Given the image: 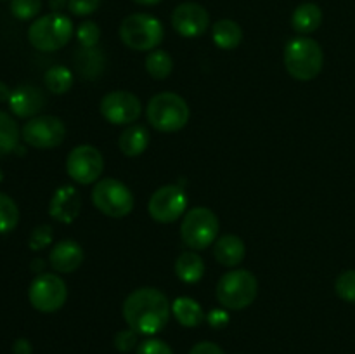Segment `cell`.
Returning a JSON list of instances; mask_svg holds the SVG:
<instances>
[{
  "label": "cell",
  "mask_w": 355,
  "mask_h": 354,
  "mask_svg": "<svg viewBox=\"0 0 355 354\" xmlns=\"http://www.w3.org/2000/svg\"><path fill=\"white\" fill-rule=\"evenodd\" d=\"M215 259L225 267H234L245 260L246 246L239 236L224 235L215 242L214 246Z\"/></svg>",
  "instance_id": "cell-18"
},
{
  "label": "cell",
  "mask_w": 355,
  "mask_h": 354,
  "mask_svg": "<svg viewBox=\"0 0 355 354\" xmlns=\"http://www.w3.org/2000/svg\"><path fill=\"white\" fill-rule=\"evenodd\" d=\"M324 65L322 49L314 38L305 35L291 38L284 47V66L290 76L300 82L314 80Z\"/></svg>",
  "instance_id": "cell-2"
},
{
  "label": "cell",
  "mask_w": 355,
  "mask_h": 354,
  "mask_svg": "<svg viewBox=\"0 0 355 354\" xmlns=\"http://www.w3.org/2000/svg\"><path fill=\"white\" fill-rule=\"evenodd\" d=\"M80 210H82V198H80V193L75 186L64 184V186L58 187L55 193L52 194L49 215L55 221L71 224L80 215Z\"/></svg>",
  "instance_id": "cell-15"
},
{
  "label": "cell",
  "mask_w": 355,
  "mask_h": 354,
  "mask_svg": "<svg viewBox=\"0 0 355 354\" xmlns=\"http://www.w3.org/2000/svg\"><path fill=\"white\" fill-rule=\"evenodd\" d=\"M218 219L210 208L196 207L186 214L180 224V238L191 250H203L217 242Z\"/></svg>",
  "instance_id": "cell-7"
},
{
  "label": "cell",
  "mask_w": 355,
  "mask_h": 354,
  "mask_svg": "<svg viewBox=\"0 0 355 354\" xmlns=\"http://www.w3.org/2000/svg\"><path fill=\"white\" fill-rule=\"evenodd\" d=\"M49 260H51V266L58 273H75L83 262V250L80 243L73 242V239H62V242L55 243L52 246L51 253H49Z\"/></svg>",
  "instance_id": "cell-17"
},
{
  "label": "cell",
  "mask_w": 355,
  "mask_h": 354,
  "mask_svg": "<svg viewBox=\"0 0 355 354\" xmlns=\"http://www.w3.org/2000/svg\"><path fill=\"white\" fill-rule=\"evenodd\" d=\"M148 120L156 130L172 132L180 130L189 121V106L186 101L175 92H159L148 103L146 108Z\"/></svg>",
  "instance_id": "cell-4"
},
{
  "label": "cell",
  "mask_w": 355,
  "mask_h": 354,
  "mask_svg": "<svg viewBox=\"0 0 355 354\" xmlns=\"http://www.w3.org/2000/svg\"><path fill=\"white\" fill-rule=\"evenodd\" d=\"M52 243V228L49 224H42L31 231L30 236V248L42 250Z\"/></svg>",
  "instance_id": "cell-32"
},
{
  "label": "cell",
  "mask_w": 355,
  "mask_h": 354,
  "mask_svg": "<svg viewBox=\"0 0 355 354\" xmlns=\"http://www.w3.org/2000/svg\"><path fill=\"white\" fill-rule=\"evenodd\" d=\"M28 298L37 311L54 312L64 305L68 298V288L64 280L58 274L42 273L31 281Z\"/></svg>",
  "instance_id": "cell-10"
},
{
  "label": "cell",
  "mask_w": 355,
  "mask_h": 354,
  "mask_svg": "<svg viewBox=\"0 0 355 354\" xmlns=\"http://www.w3.org/2000/svg\"><path fill=\"white\" fill-rule=\"evenodd\" d=\"M101 6V0H68V9L73 16H90Z\"/></svg>",
  "instance_id": "cell-34"
},
{
  "label": "cell",
  "mask_w": 355,
  "mask_h": 354,
  "mask_svg": "<svg viewBox=\"0 0 355 354\" xmlns=\"http://www.w3.org/2000/svg\"><path fill=\"white\" fill-rule=\"evenodd\" d=\"M259 294V281L246 269L225 273L217 283V298L224 307L241 311L248 307Z\"/></svg>",
  "instance_id": "cell-6"
},
{
  "label": "cell",
  "mask_w": 355,
  "mask_h": 354,
  "mask_svg": "<svg viewBox=\"0 0 355 354\" xmlns=\"http://www.w3.org/2000/svg\"><path fill=\"white\" fill-rule=\"evenodd\" d=\"M149 141H151V135H149L148 128L144 125H130L128 128H125L120 135V146L121 153L127 156H139L148 149Z\"/></svg>",
  "instance_id": "cell-21"
},
{
  "label": "cell",
  "mask_w": 355,
  "mask_h": 354,
  "mask_svg": "<svg viewBox=\"0 0 355 354\" xmlns=\"http://www.w3.org/2000/svg\"><path fill=\"white\" fill-rule=\"evenodd\" d=\"M75 68L83 78L94 80L103 73L104 65H106V58H104L103 51L97 47H82L80 51H76L75 58Z\"/></svg>",
  "instance_id": "cell-19"
},
{
  "label": "cell",
  "mask_w": 355,
  "mask_h": 354,
  "mask_svg": "<svg viewBox=\"0 0 355 354\" xmlns=\"http://www.w3.org/2000/svg\"><path fill=\"white\" fill-rule=\"evenodd\" d=\"M42 10V0H10V12L16 19L30 21Z\"/></svg>",
  "instance_id": "cell-29"
},
{
  "label": "cell",
  "mask_w": 355,
  "mask_h": 354,
  "mask_svg": "<svg viewBox=\"0 0 355 354\" xmlns=\"http://www.w3.org/2000/svg\"><path fill=\"white\" fill-rule=\"evenodd\" d=\"M101 115L113 125H130L141 117L142 106L135 94L128 90L107 92L101 101Z\"/></svg>",
  "instance_id": "cell-13"
},
{
  "label": "cell",
  "mask_w": 355,
  "mask_h": 354,
  "mask_svg": "<svg viewBox=\"0 0 355 354\" xmlns=\"http://www.w3.org/2000/svg\"><path fill=\"white\" fill-rule=\"evenodd\" d=\"M49 7L52 12H62V9L68 7V0H49Z\"/></svg>",
  "instance_id": "cell-39"
},
{
  "label": "cell",
  "mask_w": 355,
  "mask_h": 354,
  "mask_svg": "<svg viewBox=\"0 0 355 354\" xmlns=\"http://www.w3.org/2000/svg\"><path fill=\"white\" fill-rule=\"evenodd\" d=\"M170 302L158 288L142 287L132 292L123 302V318L128 328L142 335L162 332L170 319Z\"/></svg>",
  "instance_id": "cell-1"
},
{
  "label": "cell",
  "mask_w": 355,
  "mask_h": 354,
  "mask_svg": "<svg viewBox=\"0 0 355 354\" xmlns=\"http://www.w3.org/2000/svg\"><path fill=\"white\" fill-rule=\"evenodd\" d=\"M146 69L156 80H165L173 69V59L166 51H151L146 58Z\"/></svg>",
  "instance_id": "cell-27"
},
{
  "label": "cell",
  "mask_w": 355,
  "mask_h": 354,
  "mask_svg": "<svg viewBox=\"0 0 355 354\" xmlns=\"http://www.w3.org/2000/svg\"><path fill=\"white\" fill-rule=\"evenodd\" d=\"M172 312L177 321L187 328L200 326L207 319L203 307L191 297H177L172 304Z\"/></svg>",
  "instance_id": "cell-22"
},
{
  "label": "cell",
  "mask_w": 355,
  "mask_h": 354,
  "mask_svg": "<svg viewBox=\"0 0 355 354\" xmlns=\"http://www.w3.org/2000/svg\"><path fill=\"white\" fill-rule=\"evenodd\" d=\"M21 137L37 149H52L66 139V127L61 118L52 115H38L30 118L21 128Z\"/></svg>",
  "instance_id": "cell-9"
},
{
  "label": "cell",
  "mask_w": 355,
  "mask_h": 354,
  "mask_svg": "<svg viewBox=\"0 0 355 354\" xmlns=\"http://www.w3.org/2000/svg\"><path fill=\"white\" fill-rule=\"evenodd\" d=\"M9 108L17 118L38 117L45 106V94L35 85H19L12 90L9 97Z\"/></svg>",
  "instance_id": "cell-16"
},
{
  "label": "cell",
  "mask_w": 355,
  "mask_h": 354,
  "mask_svg": "<svg viewBox=\"0 0 355 354\" xmlns=\"http://www.w3.org/2000/svg\"><path fill=\"white\" fill-rule=\"evenodd\" d=\"M335 290L342 301L355 304V269L343 271L335 281Z\"/></svg>",
  "instance_id": "cell-30"
},
{
  "label": "cell",
  "mask_w": 355,
  "mask_h": 354,
  "mask_svg": "<svg viewBox=\"0 0 355 354\" xmlns=\"http://www.w3.org/2000/svg\"><path fill=\"white\" fill-rule=\"evenodd\" d=\"M31 344L26 339H17L12 346V354H31Z\"/></svg>",
  "instance_id": "cell-38"
},
{
  "label": "cell",
  "mask_w": 355,
  "mask_h": 354,
  "mask_svg": "<svg viewBox=\"0 0 355 354\" xmlns=\"http://www.w3.org/2000/svg\"><path fill=\"white\" fill-rule=\"evenodd\" d=\"M137 354H173L172 347L159 339H146L137 346Z\"/></svg>",
  "instance_id": "cell-35"
},
{
  "label": "cell",
  "mask_w": 355,
  "mask_h": 354,
  "mask_svg": "<svg viewBox=\"0 0 355 354\" xmlns=\"http://www.w3.org/2000/svg\"><path fill=\"white\" fill-rule=\"evenodd\" d=\"M73 37V23L62 12L37 17L28 28V40L37 51L54 52L68 45Z\"/></svg>",
  "instance_id": "cell-3"
},
{
  "label": "cell",
  "mask_w": 355,
  "mask_h": 354,
  "mask_svg": "<svg viewBox=\"0 0 355 354\" xmlns=\"http://www.w3.org/2000/svg\"><path fill=\"white\" fill-rule=\"evenodd\" d=\"M76 38H78L82 47H97V42L101 38V30L94 21H83L78 28H76Z\"/></svg>",
  "instance_id": "cell-31"
},
{
  "label": "cell",
  "mask_w": 355,
  "mask_h": 354,
  "mask_svg": "<svg viewBox=\"0 0 355 354\" xmlns=\"http://www.w3.org/2000/svg\"><path fill=\"white\" fill-rule=\"evenodd\" d=\"M322 23V10L318 3L305 2L300 3L291 14V26L297 33L309 35L314 33Z\"/></svg>",
  "instance_id": "cell-20"
},
{
  "label": "cell",
  "mask_w": 355,
  "mask_h": 354,
  "mask_svg": "<svg viewBox=\"0 0 355 354\" xmlns=\"http://www.w3.org/2000/svg\"><path fill=\"white\" fill-rule=\"evenodd\" d=\"M189 354H225L217 344L214 342H200L189 351Z\"/></svg>",
  "instance_id": "cell-37"
},
{
  "label": "cell",
  "mask_w": 355,
  "mask_h": 354,
  "mask_svg": "<svg viewBox=\"0 0 355 354\" xmlns=\"http://www.w3.org/2000/svg\"><path fill=\"white\" fill-rule=\"evenodd\" d=\"M31 269H33L35 273L42 274L40 271L44 269V262H42V259H35V260H33V264H31Z\"/></svg>",
  "instance_id": "cell-41"
},
{
  "label": "cell",
  "mask_w": 355,
  "mask_h": 354,
  "mask_svg": "<svg viewBox=\"0 0 355 354\" xmlns=\"http://www.w3.org/2000/svg\"><path fill=\"white\" fill-rule=\"evenodd\" d=\"M207 321L211 328L222 330L227 326L229 314L225 311H222V309H211V311L207 314Z\"/></svg>",
  "instance_id": "cell-36"
},
{
  "label": "cell",
  "mask_w": 355,
  "mask_h": 354,
  "mask_svg": "<svg viewBox=\"0 0 355 354\" xmlns=\"http://www.w3.org/2000/svg\"><path fill=\"white\" fill-rule=\"evenodd\" d=\"M208 24H210V16L201 3L184 2L172 12L173 30L184 38L201 37L207 31Z\"/></svg>",
  "instance_id": "cell-14"
},
{
  "label": "cell",
  "mask_w": 355,
  "mask_h": 354,
  "mask_svg": "<svg viewBox=\"0 0 355 354\" xmlns=\"http://www.w3.org/2000/svg\"><path fill=\"white\" fill-rule=\"evenodd\" d=\"M19 222V208L6 193H0V235L12 231Z\"/></svg>",
  "instance_id": "cell-28"
},
{
  "label": "cell",
  "mask_w": 355,
  "mask_h": 354,
  "mask_svg": "<svg viewBox=\"0 0 355 354\" xmlns=\"http://www.w3.org/2000/svg\"><path fill=\"white\" fill-rule=\"evenodd\" d=\"M19 127L9 113L0 110V158L16 151L19 146Z\"/></svg>",
  "instance_id": "cell-25"
},
{
  "label": "cell",
  "mask_w": 355,
  "mask_h": 354,
  "mask_svg": "<svg viewBox=\"0 0 355 354\" xmlns=\"http://www.w3.org/2000/svg\"><path fill=\"white\" fill-rule=\"evenodd\" d=\"M104 170V158L97 148L90 144L76 146L66 158V172L75 183L92 184Z\"/></svg>",
  "instance_id": "cell-11"
},
{
  "label": "cell",
  "mask_w": 355,
  "mask_h": 354,
  "mask_svg": "<svg viewBox=\"0 0 355 354\" xmlns=\"http://www.w3.org/2000/svg\"><path fill=\"white\" fill-rule=\"evenodd\" d=\"M187 208V196L177 184H166L158 187L149 198L148 210L156 222L170 224L175 222Z\"/></svg>",
  "instance_id": "cell-12"
},
{
  "label": "cell",
  "mask_w": 355,
  "mask_h": 354,
  "mask_svg": "<svg viewBox=\"0 0 355 354\" xmlns=\"http://www.w3.org/2000/svg\"><path fill=\"white\" fill-rule=\"evenodd\" d=\"M44 82L45 85H47L49 92L61 96V94H66L71 89L73 73L69 71L66 66H52V68H49L47 71H45Z\"/></svg>",
  "instance_id": "cell-26"
},
{
  "label": "cell",
  "mask_w": 355,
  "mask_h": 354,
  "mask_svg": "<svg viewBox=\"0 0 355 354\" xmlns=\"http://www.w3.org/2000/svg\"><path fill=\"white\" fill-rule=\"evenodd\" d=\"M211 37L215 45L224 51H232L238 47L243 40V30L236 21L232 19H218L211 28Z\"/></svg>",
  "instance_id": "cell-23"
},
{
  "label": "cell",
  "mask_w": 355,
  "mask_h": 354,
  "mask_svg": "<svg viewBox=\"0 0 355 354\" xmlns=\"http://www.w3.org/2000/svg\"><path fill=\"white\" fill-rule=\"evenodd\" d=\"M2 180H3V172H2V170H0V183H2Z\"/></svg>",
  "instance_id": "cell-43"
},
{
  "label": "cell",
  "mask_w": 355,
  "mask_h": 354,
  "mask_svg": "<svg viewBox=\"0 0 355 354\" xmlns=\"http://www.w3.org/2000/svg\"><path fill=\"white\" fill-rule=\"evenodd\" d=\"M92 203L107 217L121 219L134 210V194L121 180L107 177L94 186Z\"/></svg>",
  "instance_id": "cell-8"
},
{
  "label": "cell",
  "mask_w": 355,
  "mask_h": 354,
  "mask_svg": "<svg viewBox=\"0 0 355 354\" xmlns=\"http://www.w3.org/2000/svg\"><path fill=\"white\" fill-rule=\"evenodd\" d=\"M134 2L141 3V6H156V3H159L162 0H134Z\"/></svg>",
  "instance_id": "cell-42"
},
{
  "label": "cell",
  "mask_w": 355,
  "mask_h": 354,
  "mask_svg": "<svg viewBox=\"0 0 355 354\" xmlns=\"http://www.w3.org/2000/svg\"><path fill=\"white\" fill-rule=\"evenodd\" d=\"M137 332H134L132 328L128 330H120V332L114 335V347H116L120 353H130L132 349L137 347Z\"/></svg>",
  "instance_id": "cell-33"
},
{
  "label": "cell",
  "mask_w": 355,
  "mask_h": 354,
  "mask_svg": "<svg viewBox=\"0 0 355 354\" xmlns=\"http://www.w3.org/2000/svg\"><path fill=\"white\" fill-rule=\"evenodd\" d=\"M175 274L184 283H196L205 274V262L198 253L184 252L175 260Z\"/></svg>",
  "instance_id": "cell-24"
},
{
  "label": "cell",
  "mask_w": 355,
  "mask_h": 354,
  "mask_svg": "<svg viewBox=\"0 0 355 354\" xmlns=\"http://www.w3.org/2000/svg\"><path fill=\"white\" fill-rule=\"evenodd\" d=\"M165 37L162 21L151 14L137 12L125 17L120 24V38L134 51H155Z\"/></svg>",
  "instance_id": "cell-5"
},
{
  "label": "cell",
  "mask_w": 355,
  "mask_h": 354,
  "mask_svg": "<svg viewBox=\"0 0 355 354\" xmlns=\"http://www.w3.org/2000/svg\"><path fill=\"white\" fill-rule=\"evenodd\" d=\"M10 94H12V90L7 87V83H3L2 80H0V103H6V101H9Z\"/></svg>",
  "instance_id": "cell-40"
}]
</instances>
